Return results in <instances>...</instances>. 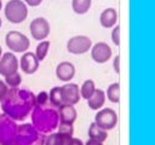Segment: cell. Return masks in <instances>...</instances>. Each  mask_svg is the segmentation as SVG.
I'll return each instance as SVG.
<instances>
[{"instance_id":"277c9868","label":"cell","mask_w":155,"mask_h":145,"mask_svg":"<svg viewBox=\"0 0 155 145\" xmlns=\"http://www.w3.org/2000/svg\"><path fill=\"white\" fill-rule=\"evenodd\" d=\"M6 19L12 24H19L28 17V6L23 0H10L4 10Z\"/></svg>"},{"instance_id":"83f0119b","label":"cell","mask_w":155,"mask_h":145,"mask_svg":"<svg viewBox=\"0 0 155 145\" xmlns=\"http://www.w3.org/2000/svg\"><path fill=\"white\" fill-rule=\"evenodd\" d=\"M113 69H114V71H115L117 75L120 74V56H119V54L115 56L114 59H113Z\"/></svg>"},{"instance_id":"8992f818","label":"cell","mask_w":155,"mask_h":145,"mask_svg":"<svg viewBox=\"0 0 155 145\" xmlns=\"http://www.w3.org/2000/svg\"><path fill=\"white\" fill-rule=\"evenodd\" d=\"M99 128L104 130H111L116 127L117 124V114L114 109L111 108H102L98 110L94 115V121H93Z\"/></svg>"},{"instance_id":"52a82bcc","label":"cell","mask_w":155,"mask_h":145,"mask_svg":"<svg viewBox=\"0 0 155 145\" xmlns=\"http://www.w3.org/2000/svg\"><path fill=\"white\" fill-rule=\"evenodd\" d=\"M17 126V122L4 112H0V145H11L16 135Z\"/></svg>"},{"instance_id":"ac0fdd59","label":"cell","mask_w":155,"mask_h":145,"mask_svg":"<svg viewBox=\"0 0 155 145\" xmlns=\"http://www.w3.org/2000/svg\"><path fill=\"white\" fill-rule=\"evenodd\" d=\"M87 135L88 139H93V140H98L101 143H104L108 139V132L99 128L94 122H92L88 126V130H87Z\"/></svg>"},{"instance_id":"44dd1931","label":"cell","mask_w":155,"mask_h":145,"mask_svg":"<svg viewBox=\"0 0 155 145\" xmlns=\"http://www.w3.org/2000/svg\"><path fill=\"white\" fill-rule=\"evenodd\" d=\"M48 103L51 106L58 109L63 102H62V95H61V86H54L50 89L48 92Z\"/></svg>"},{"instance_id":"4316f807","label":"cell","mask_w":155,"mask_h":145,"mask_svg":"<svg viewBox=\"0 0 155 145\" xmlns=\"http://www.w3.org/2000/svg\"><path fill=\"white\" fill-rule=\"evenodd\" d=\"M111 41L115 46H120V25L116 24L111 29Z\"/></svg>"},{"instance_id":"f1b7e54d","label":"cell","mask_w":155,"mask_h":145,"mask_svg":"<svg viewBox=\"0 0 155 145\" xmlns=\"http://www.w3.org/2000/svg\"><path fill=\"white\" fill-rule=\"evenodd\" d=\"M7 91H8V87L6 86V83H5L2 80H0V100L4 99V97H5L6 93H7ZM0 103H1V102H0Z\"/></svg>"},{"instance_id":"ffe728a7","label":"cell","mask_w":155,"mask_h":145,"mask_svg":"<svg viewBox=\"0 0 155 145\" xmlns=\"http://www.w3.org/2000/svg\"><path fill=\"white\" fill-rule=\"evenodd\" d=\"M96 83L92 79H87L82 82V85L79 87V91H80V97L85 100H87L96 91Z\"/></svg>"},{"instance_id":"4dcf8cb0","label":"cell","mask_w":155,"mask_h":145,"mask_svg":"<svg viewBox=\"0 0 155 145\" xmlns=\"http://www.w3.org/2000/svg\"><path fill=\"white\" fill-rule=\"evenodd\" d=\"M84 145H103V143H101L98 140H93V139H87L84 143Z\"/></svg>"},{"instance_id":"30bf717a","label":"cell","mask_w":155,"mask_h":145,"mask_svg":"<svg viewBox=\"0 0 155 145\" xmlns=\"http://www.w3.org/2000/svg\"><path fill=\"white\" fill-rule=\"evenodd\" d=\"M90 52H91L92 60L96 62L97 64L107 63L111 58V56H113L111 47L107 42H104V41H99V42H96L94 45H92Z\"/></svg>"},{"instance_id":"5b68a950","label":"cell","mask_w":155,"mask_h":145,"mask_svg":"<svg viewBox=\"0 0 155 145\" xmlns=\"http://www.w3.org/2000/svg\"><path fill=\"white\" fill-rule=\"evenodd\" d=\"M5 44L10 52L12 53H24L30 46V40L28 36L17 30H10L5 35Z\"/></svg>"},{"instance_id":"e0dca14e","label":"cell","mask_w":155,"mask_h":145,"mask_svg":"<svg viewBox=\"0 0 155 145\" xmlns=\"http://www.w3.org/2000/svg\"><path fill=\"white\" fill-rule=\"evenodd\" d=\"M105 92L102 89V88H96L94 93L86 100L87 102V105L91 110H94V111H98L101 110L104 104H105Z\"/></svg>"},{"instance_id":"5bb4252c","label":"cell","mask_w":155,"mask_h":145,"mask_svg":"<svg viewBox=\"0 0 155 145\" xmlns=\"http://www.w3.org/2000/svg\"><path fill=\"white\" fill-rule=\"evenodd\" d=\"M75 72H76L75 65L68 60H63V62L58 63L56 66V77L59 81H63L65 83L70 82L74 79Z\"/></svg>"},{"instance_id":"8fae6325","label":"cell","mask_w":155,"mask_h":145,"mask_svg":"<svg viewBox=\"0 0 155 145\" xmlns=\"http://www.w3.org/2000/svg\"><path fill=\"white\" fill-rule=\"evenodd\" d=\"M61 95H62L63 104L76 105L81 99L80 91H79V85H76L74 82L64 83L63 86H61Z\"/></svg>"},{"instance_id":"ba28073f","label":"cell","mask_w":155,"mask_h":145,"mask_svg":"<svg viewBox=\"0 0 155 145\" xmlns=\"http://www.w3.org/2000/svg\"><path fill=\"white\" fill-rule=\"evenodd\" d=\"M92 39L87 35H75L67 41V51L71 54H85L92 47Z\"/></svg>"},{"instance_id":"7402d4cb","label":"cell","mask_w":155,"mask_h":145,"mask_svg":"<svg viewBox=\"0 0 155 145\" xmlns=\"http://www.w3.org/2000/svg\"><path fill=\"white\" fill-rule=\"evenodd\" d=\"M50 46H51V42L48 40H42V41H39V44L36 45V48H35V57L39 62H42L45 60L48 51H50Z\"/></svg>"},{"instance_id":"7a4b0ae2","label":"cell","mask_w":155,"mask_h":145,"mask_svg":"<svg viewBox=\"0 0 155 145\" xmlns=\"http://www.w3.org/2000/svg\"><path fill=\"white\" fill-rule=\"evenodd\" d=\"M29 116L33 127L45 135L54 132L59 123L58 111L56 108L51 106L50 103L35 104Z\"/></svg>"},{"instance_id":"6da1fadb","label":"cell","mask_w":155,"mask_h":145,"mask_svg":"<svg viewBox=\"0 0 155 145\" xmlns=\"http://www.w3.org/2000/svg\"><path fill=\"white\" fill-rule=\"evenodd\" d=\"M35 106V94L27 88H8L1 100V109L5 115L15 122L24 121Z\"/></svg>"},{"instance_id":"484cf974","label":"cell","mask_w":155,"mask_h":145,"mask_svg":"<svg viewBox=\"0 0 155 145\" xmlns=\"http://www.w3.org/2000/svg\"><path fill=\"white\" fill-rule=\"evenodd\" d=\"M4 82L6 83V86H7L8 88H17V87H19L21 83H22V76H21L19 71H16V72H13V74H11V75L5 76Z\"/></svg>"},{"instance_id":"3957f363","label":"cell","mask_w":155,"mask_h":145,"mask_svg":"<svg viewBox=\"0 0 155 145\" xmlns=\"http://www.w3.org/2000/svg\"><path fill=\"white\" fill-rule=\"evenodd\" d=\"M44 141L45 134L38 132L31 123H22L17 126L11 145H44Z\"/></svg>"},{"instance_id":"f546056e","label":"cell","mask_w":155,"mask_h":145,"mask_svg":"<svg viewBox=\"0 0 155 145\" xmlns=\"http://www.w3.org/2000/svg\"><path fill=\"white\" fill-rule=\"evenodd\" d=\"M23 2H24L27 6L36 7V6H39V5L42 2V0H23Z\"/></svg>"},{"instance_id":"9a60e30c","label":"cell","mask_w":155,"mask_h":145,"mask_svg":"<svg viewBox=\"0 0 155 145\" xmlns=\"http://www.w3.org/2000/svg\"><path fill=\"white\" fill-rule=\"evenodd\" d=\"M57 111H58V117H59V122L61 123L74 124V122L78 118V111H76L74 105L62 104L57 109Z\"/></svg>"},{"instance_id":"e575fe53","label":"cell","mask_w":155,"mask_h":145,"mask_svg":"<svg viewBox=\"0 0 155 145\" xmlns=\"http://www.w3.org/2000/svg\"><path fill=\"white\" fill-rule=\"evenodd\" d=\"M0 102H1V100H0Z\"/></svg>"},{"instance_id":"cb8c5ba5","label":"cell","mask_w":155,"mask_h":145,"mask_svg":"<svg viewBox=\"0 0 155 145\" xmlns=\"http://www.w3.org/2000/svg\"><path fill=\"white\" fill-rule=\"evenodd\" d=\"M71 139V138H70ZM68 140H65L62 135H59L57 132H52L50 134L45 135L44 145H65Z\"/></svg>"},{"instance_id":"d4e9b609","label":"cell","mask_w":155,"mask_h":145,"mask_svg":"<svg viewBox=\"0 0 155 145\" xmlns=\"http://www.w3.org/2000/svg\"><path fill=\"white\" fill-rule=\"evenodd\" d=\"M56 132L59 135H62L65 140H69L70 138L74 137V127H73V124H69V123H61L59 122Z\"/></svg>"},{"instance_id":"603a6c76","label":"cell","mask_w":155,"mask_h":145,"mask_svg":"<svg viewBox=\"0 0 155 145\" xmlns=\"http://www.w3.org/2000/svg\"><path fill=\"white\" fill-rule=\"evenodd\" d=\"M92 0H71V8L76 14H85L91 7Z\"/></svg>"},{"instance_id":"2e32d148","label":"cell","mask_w":155,"mask_h":145,"mask_svg":"<svg viewBox=\"0 0 155 145\" xmlns=\"http://www.w3.org/2000/svg\"><path fill=\"white\" fill-rule=\"evenodd\" d=\"M99 24L105 29H111L117 24V11L114 7H108L101 12Z\"/></svg>"},{"instance_id":"836d02e7","label":"cell","mask_w":155,"mask_h":145,"mask_svg":"<svg viewBox=\"0 0 155 145\" xmlns=\"http://www.w3.org/2000/svg\"><path fill=\"white\" fill-rule=\"evenodd\" d=\"M1 25H2V21H1V18H0V29H1Z\"/></svg>"},{"instance_id":"7c38bea8","label":"cell","mask_w":155,"mask_h":145,"mask_svg":"<svg viewBox=\"0 0 155 145\" xmlns=\"http://www.w3.org/2000/svg\"><path fill=\"white\" fill-rule=\"evenodd\" d=\"M19 64H18V58L15 56L12 52H5L0 57V75L1 76H7L11 75L16 71H18Z\"/></svg>"},{"instance_id":"4fadbf2b","label":"cell","mask_w":155,"mask_h":145,"mask_svg":"<svg viewBox=\"0 0 155 145\" xmlns=\"http://www.w3.org/2000/svg\"><path fill=\"white\" fill-rule=\"evenodd\" d=\"M18 64H19V69L22 72L27 75H33L38 71L40 62L36 59L33 52L27 51L21 56V59H18Z\"/></svg>"},{"instance_id":"9c48e42d","label":"cell","mask_w":155,"mask_h":145,"mask_svg":"<svg viewBox=\"0 0 155 145\" xmlns=\"http://www.w3.org/2000/svg\"><path fill=\"white\" fill-rule=\"evenodd\" d=\"M29 31H30V35L34 40L36 41H42V40H46L47 36L50 35L51 33V27H50V23L46 18L44 17H36L34 18L30 24H29Z\"/></svg>"},{"instance_id":"1f68e13d","label":"cell","mask_w":155,"mask_h":145,"mask_svg":"<svg viewBox=\"0 0 155 145\" xmlns=\"http://www.w3.org/2000/svg\"><path fill=\"white\" fill-rule=\"evenodd\" d=\"M2 56V48H1V45H0V57Z\"/></svg>"},{"instance_id":"d6a6232c","label":"cell","mask_w":155,"mask_h":145,"mask_svg":"<svg viewBox=\"0 0 155 145\" xmlns=\"http://www.w3.org/2000/svg\"><path fill=\"white\" fill-rule=\"evenodd\" d=\"M1 8H2V2H1V0H0V11H1Z\"/></svg>"},{"instance_id":"d6986e66","label":"cell","mask_w":155,"mask_h":145,"mask_svg":"<svg viewBox=\"0 0 155 145\" xmlns=\"http://www.w3.org/2000/svg\"><path fill=\"white\" fill-rule=\"evenodd\" d=\"M105 92V98L113 103V104H117L120 102V83L119 82H113L108 86Z\"/></svg>"}]
</instances>
